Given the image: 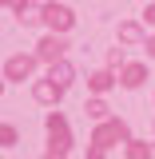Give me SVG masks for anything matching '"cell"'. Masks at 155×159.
<instances>
[{
	"mask_svg": "<svg viewBox=\"0 0 155 159\" xmlns=\"http://www.w3.org/2000/svg\"><path fill=\"white\" fill-rule=\"evenodd\" d=\"M44 16L52 20V28H68V24H72V12H68V8H48Z\"/></svg>",
	"mask_w": 155,
	"mask_h": 159,
	"instance_id": "1",
	"label": "cell"
},
{
	"mask_svg": "<svg viewBox=\"0 0 155 159\" xmlns=\"http://www.w3.org/2000/svg\"><path fill=\"white\" fill-rule=\"evenodd\" d=\"M28 68H32V60H24V56H16L12 64H8V76L12 80H20V76H28Z\"/></svg>",
	"mask_w": 155,
	"mask_h": 159,
	"instance_id": "2",
	"label": "cell"
},
{
	"mask_svg": "<svg viewBox=\"0 0 155 159\" xmlns=\"http://www.w3.org/2000/svg\"><path fill=\"white\" fill-rule=\"evenodd\" d=\"M60 52H64V44H60V40H44V56H48V60H56Z\"/></svg>",
	"mask_w": 155,
	"mask_h": 159,
	"instance_id": "3",
	"label": "cell"
},
{
	"mask_svg": "<svg viewBox=\"0 0 155 159\" xmlns=\"http://www.w3.org/2000/svg\"><path fill=\"white\" fill-rule=\"evenodd\" d=\"M139 80H143V68H127V80H123V84H127V88H135Z\"/></svg>",
	"mask_w": 155,
	"mask_h": 159,
	"instance_id": "4",
	"label": "cell"
},
{
	"mask_svg": "<svg viewBox=\"0 0 155 159\" xmlns=\"http://www.w3.org/2000/svg\"><path fill=\"white\" fill-rule=\"evenodd\" d=\"M36 96H40V99H52V96H56V88H52V84H40Z\"/></svg>",
	"mask_w": 155,
	"mask_h": 159,
	"instance_id": "5",
	"label": "cell"
},
{
	"mask_svg": "<svg viewBox=\"0 0 155 159\" xmlns=\"http://www.w3.org/2000/svg\"><path fill=\"white\" fill-rule=\"evenodd\" d=\"M52 80L56 84H68V68H52Z\"/></svg>",
	"mask_w": 155,
	"mask_h": 159,
	"instance_id": "6",
	"label": "cell"
},
{
	"mask_svg": "<svg viewBox=\"0 0 155 159\" xmlns=\"http://www.w3.org/2000/svg\"><path fill=\"white\" fill-rule=\"evenodd\" d=\"M147 20H155V8H147Z\"/></svg>",
	"mask_w": 155,
	"mask_h": 159,
	"instance_id": "7",
	"label": "cell"
}]
</instances>
